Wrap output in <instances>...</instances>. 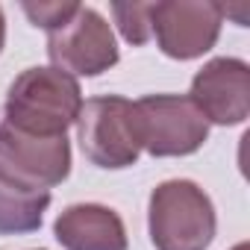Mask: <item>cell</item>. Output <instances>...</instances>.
Listing matches in <instances>:
<instances>
[{"label": "cell", "instance_id": "cell-1", "mask_svg": "<svg viewBox=\"0 0 250 250\" xmlns=\"http://www.w3.org/2000/svg\"><path fill=\"white\" fill-rule=\"evenodd\" d=\"M80 109L83 97L71 74L59 68H30L9 85L3 121L18 133L56 139L77 124Z\"/></svg>", "mask_w": 250, "mask_h": 250}, {"label": "cell", "instance_id": "cell-2", "mask_svg": "<svg viewBox=\"0 0 250 250\" xmlns=\"http://www.w3.org/2000/svg\"><path fill=\"white\" fill-rule=\"evenodd\" d=\"M150 238L156 250H206L215 238V206L188 180H168L150 194Z\"/></svg>", "mask_w": 250, "mask_h": 250}, {"label": "cell", "instance_id": "cell-3", "mask_svg": "<svg viewBox=\"0 0 250 250\" xmlns=\"http://www.w3.org/2000/svg\"><path fill=\"white\" fill-rule=\"evenodd\" d=\"M71 171V145L65 136L39 139L0 121V183L18 194H44Z\"/></svg>", "mask_w": 250, "mask_h": 250}, {"label": "cell", "instance_id": "cell-4", "mask_svg": "<svg viewBox=\"0 0 250 250\" xmlns=\"http://www.w3.org/2000/svg\"><path fill=\"white\" fill-rule=\"evenodd\" d=\"M133 121L139 145L153 156H188L209 136V121L191 97L180 94L142 97L133 103Z\"/></svg>", "mask_w": 250, "mask_h": 250}, {"label": "cell", "instance_id": "cell-5", "mask_svg": "<svg viewBox=\"0 0 250 250\" xmlns=\"http://www.w3.org/2000/svg\"><path fill=\"white\" fill-rule=\"evenodd\" d=\"M83 153L100 168H127L139 159L133 103L124 97H94L77 115Z\"/></svg>", "mask_w": 250, "mask_h": 250}, {"label": "cell", "instance_id": "cell-6", "mask_svg": "<svg viewBox=\"0 0 250 250\" xmlns=\"http://www.w3.org/2000/svg\"><path fill=\"white\" fill-rule=\"evenodd\" d=\"M224 6L212 0H162L147 3V27L171 59H194L206 53L221 33Z\"/></svg>", "mask_w": 250, "mask_h": 250}, {"label": "cell", "instance_id": "cell-7", "mask_svg": "<svg viewBox=\"0 0 250 250\" xmlns=\"http://www.w3.org/2000/svg\"><path fill=\"white\" fill-rule=\"evenodd\" d=\"M47 53L53 65L65 74H80V77H94L103 74L118 62V47L112 27L103 21L100 12L88 6H77V12L50 30L47 36Z\"/></svg>", "mask_w": 250, "mask_h": 250}, {"label": "cell", "instance_id": "cell-8", "mask_svg": "<svg viewBox=\"0 0 250 250\" xmlns=\"http://www.w3.org/2000/svg\"><path fill=\"white\" fill-rule=\"evenodd\" d=\"M191 100L212 124H241L250 112V68L241 59H212L194 74Z\"/></svg>", "mask_w": 250, "mask_h": 250}, {"label": "cell", "instance_id": "cell-9", "mask_svg": "<svg viewBox=\"0 0 250 250\" xmlns=\"http://www.w3.org/2000/svg\"><path fill=\"white\" fill-rule=\"evenodd\" d=\"M53 229L65 250H127V229L121 218L97 203L68 206Z\"/></svg>", "mask_w": 250, "mask_h": 250}, {"label": "cell", "instance_id": "cell-10", "mask_svg": "<svg viewBox=\"0 0 250 250\" xmlns=\"http://www.w3.org/2000/svg\"><path fill=\"white\" fill-rule=\"evenodd\" d=\"M50 206V191L44 194H18L0 183V232H33L42 227L44 209Z\"/></svg>", "mask_w": 250, "mask_h": 250}, {"label": "cell", "instance_id": "cell-11", "mask_svg": "<svg viewBox=\"0 0 250 250\" xmlns=\"http://www.w3.org/2000/svg\"><path fill=\"white\" fill-rule=\"evenodd\" d=\"M112 15L118 21L121 36L130 44H145L150 42V27H147V3H115Z\"/></svg>", "mask_w": 250, "mask_h": 250}, {"label": "cell", "instance_id": "cell-12", "mask_svg": "<svg viewBox=\"0 0 250 250\" xmlns=\"http://www.w3.org/2000/svg\"><path fill=\"white\" fill-rule=\"evenodd\" d=\"M80 3H24V12L30 15V21L36 27H44L47 33L56 30L59 24H65Z\"/></svg>", "mask_w": 250, "mask_h": 250}, {"label": "cell", "instance_id": "cell-13", "mask_svg": "<svg viewBox=\"0 0 250 250\" xmlns=\"http://www.w3.org/2000/svg\"><path fill=\"white\" fill-rule=\"evenodd\" d=\"M3 39H6V24H3V12H0V47H3Z\"/></svg>", "mask_w": 250, "mask_h": 250}, {"label": "cell", "instance_id": "cell-14", "mask_svg": "<svg viewBox=\"0 0 250 250\" xmlns=\"http://www.w3.org/2000/svg\"><path fill=\"white\" fill-rule=\"evenodd\" d=\"M232 250H247V244H238V247H232Z\"/></svg>", "mask_w": 250, "mask_h": 250}]
</instances>
